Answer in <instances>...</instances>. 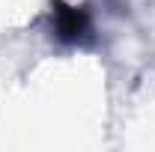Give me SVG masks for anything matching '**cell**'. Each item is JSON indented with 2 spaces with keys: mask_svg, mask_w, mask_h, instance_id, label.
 I'll use <instances>...</instances> for the list:
<instances>
[{
  "mask_svg": "<svg viewBox=\"0 0 155 152\" xmlns=\"http://www.w3.org/2000/svg\"><path fill=\"white\" fill-rule=\"evenodd\" d=\"M54 27L63 39H78L84 33V12H78L72 6H57L54 12Z\"/></svg>",
  "mask_w": 155,
  "mask_h": 152,
  "instance_id": "obj_1",
  "label": "cell"
}]
</instances>
